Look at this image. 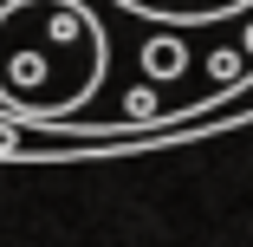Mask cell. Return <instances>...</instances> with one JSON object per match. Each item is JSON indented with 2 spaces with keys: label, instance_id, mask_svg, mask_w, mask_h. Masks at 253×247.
Wrapping results in <instances>:
<instances>
[{
  "label": "cell",
  "instance_id": "1",
  "mask_svg": "<svg viewBox=\"0 0 253 247\" xmlns=\"http://www.w3.org/2000/svg\"><path fill=\"white\" fill-rule=\"evenodd\" d=\"M111 7L143 20V26H182V33L253 46V0H111Z\"/></svg>",
  "mask_w": 253,
  "mask_h": 247
}]
</instances>
